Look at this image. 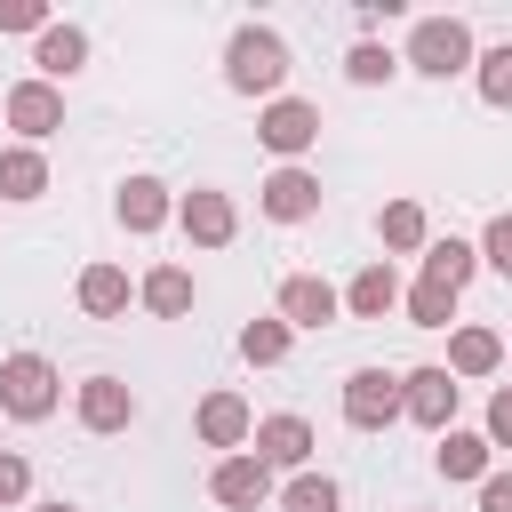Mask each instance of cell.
<instances>
[{
    "label": "cell",
    "mask_w": 512,
    "mask_h": 512,
    "mask_svg": "<svg viewBox=\"0 0 512 512\" xmlns=\"http://www.w3.org/2000/svg\"><path fill=\"white\" fill-rule=\"evenodd\" d=\"M112 208H120L128 232H160V224H168V184H160V176H128Z\"/></svg>",
    "instance_id": "obj_16"
},
{
    "label": "cell",
    "mask_w": 512,
    "mask_h": 512,
    "mask_svg": "<svg viewBox=\"0 0 512 512\" xmlns=\"http://www.w3.org/2000/svg\"><path fill=\"white\" fill-rule=\"evenodd\" d=\"M376 232H384V248H400V256H408V248H432V232H424V208H416V200H392V208L376 216Z\"/></svg>",
    "instance_id": "obj_25"
},
{
    "label": "cell",
    "mask_w": 512,
    "mask_h": 512,
    "mask_svg": "<svg viewBox=\"0 0 512 512\" xmlns=\"http://www.w3.org/2000/svg\"><path fill=\"white\" fill-rule=\"evenodd\" d=\"M288 336H296L288 320H248V328H240V360H248V368H280V360H288Z\"/></svg>",
    "instance_id": "obj_24"
},
{
    "label": "cell",
    "mask_w": 512,
    "mask_h": 512,
    "mask_svg": "<svg viewBox=\"0 0 512 512\" xmlns=\"http://www.w3.org/2000/svg\"><path fill=\"white\" fill-rule=\"evenodd\" d=\"M208 496H216L224 512H264V504H272V464H256V456H224V464L208 472Z\"/></svg>",
    "instance_id": "obj_7"
},
{
    "label": "cell",
    "mask_w": 512,
    "mask_h": 512,
    "mask_svg": "<svg viewBox=\"0 0 512 512\" xmlns=\"http://www.w3.org/2000/svg\"><path fill=\"white\" fill-rule=\"evenodd\" d=\"M336 312H344V296H336L320 272H288V280H280V320H288V328H328Z\"/></svg>",
    "instance_id": "obj_11"
},
{
    "label": "cell",
    "mask_w": 512,
    "mask_h": 512,
    "mask_svg": "<svg viewBox=\"0 0 512 512\" xmlns=\"http://www.w3.org/2000/svg\"><path fill=\"white\" fill-rule=\"evenodd\" d=\"M80 312H96V320L128 312V272H120V264H88V272H80Z\"/></svg>",
    "instance_id": "obj_22"
},
{
    "label": "cell",
    "mask_w": 512,
    "mask_h": 512,
    "mask_svg": "<svg viewBox=\"0 0 512 512\" xmlns=\"http://www.w3.org/2000/svg\"><path fill=\"white\" fill-rule=\"evenodd\" d=\"M400 304H408V328H448V320H456V296H448V288H432V280H416Z\"/></svg>",
    "instance_id": "obj_27"
},
{
    "label": "cell",
    "mask_w": 512,
    "mask_h": 512,
    "mask_svg": "<svg viewBox=\"0 0 512 512\" xmlns=\"http://www.w3.org/2000/svg\"><path fill=\"white\" fill-rule=\"evenodd\" d=\"M472 272H480V248H472V240H456V232H448V240H432V248H424V280H432V288H448V296H456Z\"/></svg>",
    "instance_id": "obj_17"
},
{
    "label": "cell",
    "mask_w": 512,
    "mask_h": 512,
    "mask_svg": "<svg viewBox=\"0 0 512 512\" xmlns=\"http://www.w3.org/2000/svg\"><path fill=\"white\" fill-rule=\"evenodd\" d=\"M456 392H464V384H456L448 368H408V376H400V408H408L424 432H448V416H456Z\"/></svg>",
    "instance_id": "obj_6"
},
{
    "label": "cell",
    "mask_w": 512,
    "mask_h": 512,
    "mask_svg": "<svg viewBox=\"0 0 512 512\" xmlns=\"http://www.w3.org/2000/svg\"><path fill=\"white\" fill-rule=\"evenodd\" d=\"M0 408H8L16 424L56 416V368H48L40 352H8V360H0Z\"/></svg>",
    "instance_id": "obj_3"
},
{
    "label": "cell",
    "mask_w": 512,
    "mask_h": 512,
    "mask_svg": "<svg viewBox=\"0 0 512 512\" xmlns=\"http://www.w3.org/2000/svg\"><path fill=\"white\" fill-rule=\"evenodd\" d=\"M504 360V336L496 328H456V344H448V376L464 384V376H488Z\"/></svg>",
    "instance_id": "obj_19"
},
{
    "label": "cell",
    "mask_w": 512,
    "mask_h": 512,
    "mask_svg": "<svg viewBox=\"0 0 512 512\" xmlns=\"http://www.w3.org/2000/svg\"><path fill=\"white\" fill-rule=\"evenodd\" d=\"M144 304H152L160 320H184V312H192V272H184V264L144 272Z\"/></svg>",
    "instance_id": "obj_23"
},
{
    "label": "cell",
    "mask_w": 512,
    "mask_h": 512,
    "mask_svg": "<svg viewBox=\"0 0 512 512\" xmlns=\"http://www.w3.org/2000/svg\"><path fill=\"white\" fill-rule=\"evenodd\" d=\"M480 96H488V104H496V112H512V40H504V48H488V56H480Z\"/></svg>",
    "instance_id": "obj_29"
},
{
    "label": "cell",
    "mask_w": 512,
    "mask_h": 512,
    "mask_svg": "<svg viewBox=\"0 0 512 512\" xmlns=\"http://www.w3.org/2000/svg\"><path fill=\"white\" fill-rule=\"evenodd\" d=\"M400 304V280H392V264H360V280L344 288V312L352 320H384Z\"/></svg>",
    "instance_id": "obj_18"
},
{
    "label": "cell",
    "mask_w": 512,
    "mask_h": 512,
    "mask_svg": "<svg viewBox=\"0 0 512 512\" xmlns=\"http://www.w3.org/2000/svg\"><path fill=\"white\" fill-rule=\"evenodd\" d=\"M440 480H488V432H440Z\"/></svg>",
    "instance_id": "obj_20"
},
{
    "label": "cell",
    "mask_w": 512,
    "mask_h": 512,
    "mask_svg": "<svg viewBox=\"0 0 512 512\" xmlns=\"http://www.w3.org/2000/svg\"><path fill=\"white\" fill-rule=\"evenodd\" d=\"M80 424L88 432H128L136 424V392L120 376H80Z\"/></svg>",
    "instance_id": "obj_13"
},
{
    "label": "cell",
    "mask_w": 512,
    "mask_h": 512,
    "mask_svg": "<svg viewBox=\"0 0 512 512\" xmlns=\"http://www.w3.org/2000/svg\"><path fill=\"white\" fill-rule=\"evenodd\" d=\"M488 448H512V384L488 400Z\"/></svg>",
    "instance_id": "obj_33"
},
{
    "label": "cell",
    "mask_w": 512,
    "mask_h": 512,
    "mask_svg": "<svg viewBox=\"0 0 512 512\" xmlns=\"http://www.w3.org/2000/svg\"><path fill=\"white\" fill-rule=\"evenodd\" d=\"M48 192V160L32 144H8L0 152V200H40Z\"/></svg>",
    "instance_id": "obj_21"
},
{
    "label": "cell",
    "mask_w": 512,
    "mask_h": 512,
    "mask_svg": "<svg viewBox=\"0 0 512 512\" xmlns=\"http://www.w3.org/2000/svg\"><path fill=\"white\" fill-rule=\"evenodd\" d=\"M408 64H416L424 80H456V72H472L480 56H472V32H464L456 16H416V32H408Z\"/></svg>",
    "instance_id": "obj_2"
},
{
    "label": "cell",
    "mask_w": 512,
    "mask_h": 512,
    "mask_svg": "<svg viewBox=\"0 0 512 512\" xmlns=\"http://www.w3.org/2000/svg\"><path fill=\"white\" fill-rule=\"evenodd\" d=\"M344 504V488L328 480V472H296L288 488H280V512H336Z\"/></svg>",
    "instance_id": "obj_26"
},
{
    "label": "cell",
    "mask_w": 512,
    "mask_h": 512,
    "mask_svg": "<svg viewBox=\"0 0 512 512\" xmlns=\"http://www.w3.org/2000/svg\"><path fill=\"white\" fill-rule=\"evenodd\" d=\"M256 136L296 168V152H312V144H320V104H304V96H272V104H264V120H256Z\"/></svg>",
    "instance_id": "obj_5"
},
{
    "label": "cell",
    "mask_w": 512,
    "mask_h": 512,
    "mask_svg": "<svg viewBox=\"0 0 512 512\" xmlns=\"http://www.w3.org/2000/svg\"><path fill=\"white\" fill-rule=\"evenodd\" d=\"M256 208L272 224H304V216H320V176L312 168H272L264 192H256Z\"/></svg>",
    "instance_id": "obj_9"
},
{
    "label": "cell",
    "mask_w": 512,
    "mask_h": 512,
    "mask_svg": "<svg viewBox=\"0 0 512 512\" xmlns=\"http://www.w3.org/2000/svg\"><path fill=\"white\" fill-rule=\"evenodd\" d=\"M56 16L40 8V0H0V32H48Z\"/></svg>",
    "instance_id": "obj_30"
},
{
    "label": "cell",
    "mask_w": 512,
    "mask_h": 512,
    "mask_svg": "<svg viewBox=\"0 0 512 512\" xmlns=\"http://www.w3.org/2000/svg\"><path fill=\"white\" fill-rule=\"evenodd\" d=\"M392 72H400V56L376 48V40H360V48L344 56V80H352V88H376V80H392Z\"/></svg>",
    "instance_id": "obj_28"
},
{
    "label": "cell",
    "mask_w": 512,
    "mask_h": 512,
    "mask_svg": "<svg viewBox=\"0 0 512 512\" xmlns=\"http://www.w3.org/2000/svg\"><path fill=\"white\" fill-rule=\"evenodd\" d=\"M408 408H400V376L392 368H352L344 376V424L352 432H384V424H400Z\"/></svg>",
    "instance_id": "obj_4"
},
{
    "label": "cell",
    "mask_w": 512,
    "mask_h": 512,
    "mask_svg": "<svg viewBox=\"0 0 512 512\" xmlns=\"http://www.w3.org/2000/svg\"><path fill=\"white\" fill-rule=\"evenodd\" d=\"M480 256H488V272H504V280H512V208H504V216L488 224V240H480Z\"/></svg>",
    "instance_id": "obj_31"
},
{
    "label": "cell",
    "mask_w": 512,
    "mask_h": 512,
    "mask_svg": "<svg viewBox=\"0 0 512 512\" xmlns=\"http://www.w3.org/2000/svg\"><path fill=\"white\" fill-rule=\"evenodd\" d=\"M24 488H32V464L16 448H0V504H24Z\"/></svg>",
    "instance_id": "obj_32"
},
{
    "label": "cell",
    "mask_w": 512,
    "mask_h": 512,
    "mask_svg": "<svg viewBox=\"0 0 512 512\" xmlns=\"http://www.w3.org/2000/svg\"><path fill=\"white\" fill-rule=\"evenodd\" d=\"M248 456L272 464V472H304V456H312V424H304V416H264L256 440H248Z\"/></svg>",
    "instance_id": "obj_12"
},
{
    "label": "cell",
    "mask_w": 512,
    "mask_h": 512,
    "mask_svg": "<svg viewBox=\"0 0 512 512\" xmlns=\"http://www.w3.org/2000/svg\"><path fill=\"white\" fill-rule=\"evenodd\" d=\"M176 224H184V240H192V248H224V240L240 232V216H232V200H224V192H208V184L176 200Z\"/></svg>",
    "instance_id": "obj_10"
},
{
    "label": "cell",
    "mask_w": 512,
    "mask_h": 512,
    "mask_svg": "<svg viewBox=\"0 0 512 512\" xmlns=\"http://www.w3.org/2000/svg\"><path fill=\"white\" fill-rule=\"evenodd\" d=\"M200 440H208V448H248V440H256L248 400H240V392H208V400H200Z\"/></svg>",
    "instance_id": "obj_14"
},
{
    "label": "cell",
    "mask_w": 512,
    "mask_h": 512,
    "mask_svg": "<svg viewBox=\"0 0 512 512\" xmlns=\"http://www.w3.org/2000/svg\"><path fill=\"white\" fill-rule=\"evenodd\" d=\"M480 512H512V472H488L480 480Z\"/></svg>",
    "instance_id": "obj_34"
},
{
    "label": "cell",
    "mask_w": 512,
    "mask_h": 512,
    "mask_svg": "<svg viewBox=\"0 0 512 512\" xmlns=\"http://www.w3.org/2000/svg\"><path fill=\"white\" fill-rule=\"evenodd\" d=\"M0 112H8V128H16L24 144H40V136H56V128H64V96H56L48 80H16Z\"/></svg>",
    "instance_id": "obj_8"
},
{
    "label": "cell",
    "mask_w": 512,
    "mask_h": 512,
    "mask_svg": "<svg viewBox=\"0 0 512 512\" xmlns=\"http://www.w3.org/2000/svg\"><path fill=\"white\" fill-rule=\"evenodd\" d=\"M32 512H80V504H64V496H48V504H32Z\"/></svg>",
    "instance_id": "obj_35"
},
{
    "label": "cell",
    "mask_w": 512,
    "mask_h": 512,
    "mask_svg": "<svg viewBox=\"0 0 512 512\" xmlns=\"http://www.w3.org/2000/svg\"><path fill=\"white\" fill-rule=\"evenodd\" d=\"M224 80H232L240 96H280V80H288V40H280L272 24H240L232 48H224Z\"/></svg>",
    "instance_id": "obj_1"
},
{
    "label": "cell",
    "mask_w": 512,
    "mask_h": 512,
    "mask_svg": "<svg viewBox=\"0 0 512 512\" xmlns=\"http://www.w3.org/2000/svg\"><path fill=\"white\" fill-rule=\"evenodd\" d=\"M32 64H40V80L56 88V80H72L80 64H88V32L80 24H48L40 32V48H32Z\"/></svg>",
    "instance_id": "obj_15"
}]
</instances>
